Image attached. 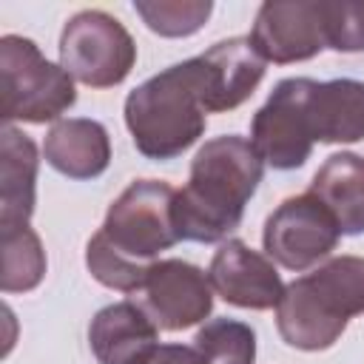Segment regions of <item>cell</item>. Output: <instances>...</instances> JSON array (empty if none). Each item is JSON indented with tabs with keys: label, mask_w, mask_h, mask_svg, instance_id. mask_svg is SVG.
Segmentation results:
<instances>
[{
	"label": "cell",
	"mask_w": 364,
	"mask_h": 364,
	"mask_svg": "<svg viewBox=\"0 0 364 364\" xmlns=\"http://www.w3.org/2000/svg\"><path fill=\"white\" fill-rule=\"evenodd\" d=\"M341 239L333 213L307 191L287 196L264 222V253L287 270H307L327 259Z\"/></svg>",
	"instance_id": "obj_8"
},
{
	"label": "cell",
	"mask_w": 364,
	"mask_h": 364,
	"mask_svg": "<svg viewBox=\"0 0 364 364\" xmlns=\"http://www.w3.org/2000/svg\"><path fill=\"white\" fill-rule=\"evenodd\" d=\"M0 117L11 122H54L74 102V77L43 57L34 40L20 34L0 37Z\"/></svg>",
	"instance_id": "obj_4"
},
{
	"label": "cell",
	"mask_w": 364,
	"mask_h": 364,
	"mask_svg": "<svg viewBox=\"0 0 364 364\" xmlns=\"http://www.w3.org/2000/svg\"><path fill=\"white\" fill-rule=\"evenodd\" d=\"M324 43L333 51H364V0H321Z\"/></svg>",
	"instance_id": "obj_22"
},
{
	"label": "cell",
	"mask_w": 364,
	"mask_h": 364,
	"mask_svg": "<svg viewBox=\"0 0 364 364\" xmlns=\"http://www.w3.org/2000/svg\"><path fill=\"white\" fill-rule=\"evenodd\" d=\"M202 105L208 114H222L239 108L262 82L264 60L253 48L250 37H230L210 46L196 57Z\"/></svg>",
	"instance_id": "obj_12"
},
{
	"label": "cell",
	"mask_w": 364,
	"mask_h": 364,
	"mask_svg": "<svg viewBox=\"0 0 364 364\" xmlns=\"http://www.w3.org/2000/svg\"><path fill=\"white\" fill-rule=\"evenodd\" d=\"M88 344L100 364H145L159 347V327L142 304L114 301L91 318Z\"/></svg>",
	"instance_id": "obj_13"
},
{
	"label": "cell",
	"mask_w": 364,
	"mask_h": 364,
	"mask_svg": "<svg viewBox=\"0 0 364 364\" xmlns=\"http://www.w3.org/2000/svg\"><path fill=\"white\" fill-rule=\"evenodd\" d=\"M310 88H313L310 77H287L253 114L250 142L264 165L276 171H293L310 159L316 142L307 114Z\"/></svg>",
	"instance_id": "obj_7"
},
{
	"label": "cell",
	"mask_w": 364,
	"mask_h": 364,
	"mask_svg": "<svg viewBox=\"0 0 364 364\" xmlns=\"http://www.w3.org/2000/svg\"><path fill=\"white\" fill-rule=\"evenodd\" d=\"M310 193L333 213L344 236L364 233V156L350 151L327 156L310 182Z\"/></svg>",
	"instance_id": "obj_17"
},
{
	"label": "cell",
	"mask_w": 364,
	"mask_h": 364,
	"mask_svg": "<svg viewBox=\"0 0 364 364\" xmlns=\"http://www.w3.org/2000/svg\"><path fill=\"white\" fill-rule=\"evenodd\" d=\"M364 313V259L336 256L284 284L276 327L284 344L307 353L333 347L353 316Z\"/></svg>",
	"instance_id": "obj_2"
},
{
	"label": "cell",
	"mask_w": 364,
	"mask_h": 364,
	"mask_svg": "<svg viewBox=\"0 0 364 364\" xmlns=\"http://www.w3.org/2000/svg\"><path fill=\"white\" fill-rule=\"evenodd\" d=\"M46 162L68 179H94L111 162V139L102 122L71 117L51 125L43 142Z\"/></svg>",
	"instance_id": "obj_14"
},
{
	"label": "cell",
	"mask_w": 364,
	"mask_h": 364,
	"mask_svg": "<svg viewBox=\"0 0 364 364\" xmlns=\"http://www.w3.org/2000/svg\"><path fill=\"white\" fill-rule=\"evenodd\" d=\"M208 111L202 105V82L196 57L168 65L125 100V125L136 151L165 162L188 151L205 134Z\"/></svg>",
	"instance_id": "obj_3"
},
{
	"label": "cell",
	"mask_w": 364,
	"mask_h": 364,
	"mask_svg": "<svg viewBox=\"0 0 364 364\" xmlns=\"http://www.w3.org/2000/svg\"><path fill=\"white\" fill-rule=\"evenodd\" d=\"M262 173L264 162L250 139L239 134L208 139L191 162L188 185L176 191L173 219L179 239L208 245L233 233Z\"/></svg>",
	"instance_id": "obj_1"
},
{
	"label": "cell",
	"mask_w": 364,
	"mask_h": 364,
	"mask_svg": "<svg viewBox=\"0 0 364 364\" xmlns=\"http://www.w3.org/2000/svg\"><path fill=\"white\" fill-rule=\"evenodd\" d=\"M176 188L162 179H134L105 213L100 228L102 239L125 259L151 267L154 259L179 242L176 219Z\"/></svg>",
	"instance_id": "obj_5"
},
{
	"label": "cell",
	"mask_w": 364,
	"mask_h": 364,
	"mask_svg": "<svg viewBox=\"0 0 364 364\" xmlns=\"http://www.w3.org/2000/svg\"><path fill=\"white\" fill-rule=\"evenodd\" d=\"M310 128L316 142H358L364 139V82L341 77L316 82L307 100Z\"/></svg>",
	"instance_id": "obj_15"
},
{
	"label": "cell",
	"mask_w": 364,
	"mask_h": 364,
	"mask_svg": "<svg viewBox=\"0 0 364 364\" xmlns=\"http://www.w3.org/2000/svg\"><path fill=\"white\" fill-rule=\"evenodd\" d=\"M85 264H88V273L100 284H105L111 290H119V293H139L145 279H148V270H151V267L136 264V262L125 259L122 253H117L102 239L100 230L85 245Z\"/></svg>",
	"instance_id": "obj_21"
},
{
	"label": "cell",
	"mask_w": 364,
	"mask_h": 364,
	"mask_svg": "<svg viewBox=\"0 0 364 364\" xmlns=\"http://www.w3.org/2000/svg\"><path fill=\"white\" fill-rule=\"evenodd\" d=\"M3 233V293H28L46 276V250L40 236L23 225L9 228Z\"/></svg>",
	"instance_id": "obj_18"
},
{
	"label": "cell",
	"mask_w": 364,
	"mask_h": 364,
	"mask_svg": "<svg viewBox=\"0 0 364 364\" xmlns=\"http://www.w3.org/2000/svg\"><path fill=\"white\" fill-rule=\"evenodd\" d=\"M250 43L264 63L287 65L316 57L324 43L321 0H267L259 6Z\"/></svg>",
	"instance_id": "obj_10"
},
{
	"label": "cell",
	"mask_w": 364,
	"mask_h": 364,
	"mask_svg": "<svg viewBox=\"0 0 364 364\" xmlns=\"http://www.w3.org/2000/svg\"><path fill=\"white\" fill-rule=\"evenodd\" d=\"M208 279L213 290L233 307L270 310L284 293V282L270 256L253 250L242 239H228L210 259Z\"/></svg>",
	"instance_id": "obj_11"
},
{
	"label": "cell",
	"mask_w": 364,
	"mask_h": 364,
	"mask_svg": "<svg viewBox=\"0 0 364 364\" xmlns=\"http://www.w3.org/2000/svg\"><path fill=\"white\" fill-rule=\"evenodd\" d=\"M142 310L159 330H188L213 310V284L208 273L185 259H159L142 284Z\"/></svg>",
	"instance_id": "obj_9"
},
{
	"label": "cell",
	"mask_w": 364,
	"mask_h": 364,
	"mask_svg": "<svg viewBox=\"0 0 364 364\" xmlns=\"http://www.w3.org/2000/svg\"><path fill=\"white\" fill-rule=\"evenodd\" d=\"M0 156V230L23 228L34 213L37 145L23 131L6 125Z\"/></svg>",
	"instance_id": "obj_16"
},
{
	"label": "cell",
	"mask_w": 364,
	"mask_h": 364,
	"mask_svg": "<svg viewBox=\"0 0 364 364\" xmlns=\"http://www.w3.org/2000/svg\"><path fill=\"white\" fill-rule=\"evenodd\" d=\"M145 364H208L196 347L188 344H159Z\"/></svg>",
	"instance_id": "obj_23"
},
{
	"label": "cell",
	"mask_w": 364,
	"mask_h": 364,
	"mask_svg": "<svg viewBox=\"0 0 364 364\" xmlns=\"http://www.w3.org/2000/svg\"><path fill=\"white\" fill-rule=\"evenodd\" d=\"M134 11L162 37H188L205 26L213 11L210 0H136Z\"/></svg>",
	"instance_id": "obj_20"
},
{
	"label": "cell",
	"mask_w": 364,
	"mask_h": 364,
	"mask_svg": "<svg viewBox=\"0 0 364 364\" xmlns=\"http://www.w3.org/2000/svg\"><path fill=\"white\" fill-rule=\"evenodd\" d=\"M136 63V43L128 28L100 9L77 11L60 34V65L91 88L119 85Z\"/></svg>",
	"instance_id": "obj_6"
},
{
	"label": "cell",
	"mask_w": 364,
	"mask_h": 364,
	"mask_svg": "<svg viewBox=\"0 0 364 364\" xmlns=\"http://www.w3.org/2000/svg\"><path fill=\"white\" fill-rule=\"evenodd\" d=\"M193 347L208 364H253L256 361V333L250 324L236 318H210L199 327Z\"/></svg>",
	"instance_id": "obj_19"
}]
</instances>
